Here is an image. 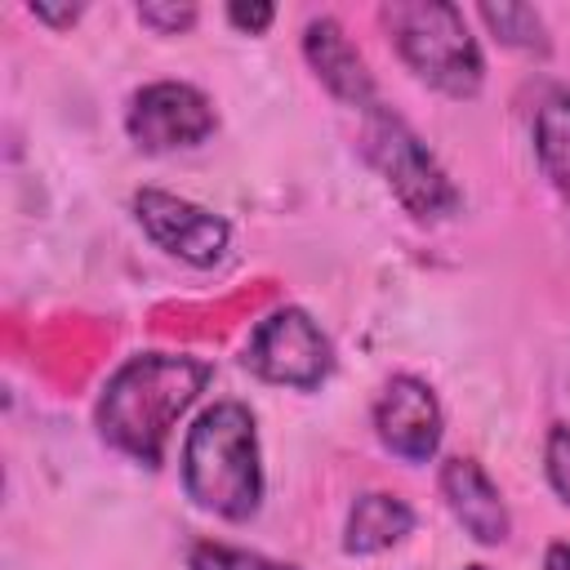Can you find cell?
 <instances>
[{
    "instance_id": "6da1fadb",
    "label": "cell",
    "mask_w": 570,
    "mask_h": 570,
    "mask_svg": "<svg viewBox=\"0 0 570 570\" xmlns=\"http://www.w3.org/2000/svg\"><path fill=\"white\" fill-rule=\"evenodd\" d=\"M214 365L200 356L142 352L125 361L98 396V432L129 459L156 468L174 419L205 392Z\"/></svg>"
},
{
    "instance_id": "7a4b0ae2",
    "label": "cell",
    "mask_w": 570,
    "mask_h": 570,
    "mask_svg": "<svg viewBox=\"0 0 570 570\" xmlns=\"http://www.w3.org/2000/svg\"><path fill=\"white\" fill-rule=\"evenodd\" d=\"M183 485L200 508L227 521H245L258 508L263 499L258 436H254V414L240 401H218L191 423L183 441Z\"/></svg>"
},
{
    "instance_id": "3957f363",
    "label": "cell",
    "mask_w": 570,
    "mask_h": 570,
    "mask_svg": "<svg viewBox=\"0 0 570 570\" xmlns=\"http://www.w3.org/2000/svg\"><path fill=\"white\" fill-rule=\"evenodd\" d=\"M383 22L414 76L450 98H472L481 89V49L450 0H392L383 4Z\"/></svg>"
},
{
    "instance_id": "277c9868",
    "label": "cell",
    "mask_w": 570,
    "mask_h": 570,
    "mask_svg": "<svg viewBox=\"0 0 570 570\" xmlns=\"http://www.w3.org/2000/svg\"><path fill=\"white\" fill-rule=\"evenodd\" d=\"M365 156L370 165L383 174V183L392 187V196L414 214V218H445L459 209V191L445 178V169L436 165V156L423 147V138L387 107H370L365 111Z\"/></svg>"
},
{
    "instance_id": "5b68a950",
    "label": "cell",
    "mask_w": 570,
    "mask_h": 570,
    "mask_svg": "<svg viewBox=\"0 0 570 570\" xmlns=\"http://www.w3.org/2000/svg\"><path fill=\"white\" fill-rule=\"evenodd\" d=\"M245 365L267 383L316 387L330 374V338L303 307H276L254 325Z\"/></svg>"
},
{
    "instance_id": "8992f818",
    "label": "cell",
    "mask_w": 570,
    "mask_h": 570,
    "mask_svg": "<svg viewBox=\"0 0 570 570\" xmlns=\"http://www.w3.org/2000/svg\"><path fill=\"white\" fill-rule=\"evenodd\" d=\"M125 129L142 151H174L214 134V107L196 85L156 80L134 94Z\"/></svg>"
},
{
    "instance_id": "52a82bcc",
    "label": "cell",
    "mask_w": 570,
    "mask_h": 570,
    "mask_svg": "<svg viewBox=\"0 0 570 570\" xmlns=\"http://www.w3.org/2000/svg\"><path fill=\"white\" fill-rule=\"evenodd\" d=\"M134 214L142 223V232L169 249L174 258L191 263V267H214L227 249V223L183 196H169V191H156V187H142L134 196Z\"/></svg>"
},
{
    "instance_id": "ba28073f",
    "label": "cell",
    "mask_w": 570,
    "mask_h": 570,
    "mask_svg": "<svg viewBox=\"0 0 570 570\" xmlns=\"http://www.w3.org/2000/svg\"><path fill=\"white\" fill-rule=\"evenodd\" d=\"M374 428L392 454L410 463H428L441 445V405L423 379L396 374L374 401Z\"/></svg>"
},
{
    "instance_id": "9c48e42d",
    "label": "cell",
    "mask_w": 570,
    "mask_h": 570,
    "mask_svg": "<svg viewBox=\"0 0 570 570\" xmlns=\"http://www.w3.org/2000/svg\"><path fill=\"white\" fill-rule=\"evenodd\" d=\"M303 53L312 62V71L321 76V85L352 102V107H374V76L365 67V58L356 53V45L343 36V27L334 18H312L303 31Z\"/></svg>"
},
{
    "instance_id": "30bf717a",
    "label": "cell",
    "mask_w": 570,
    "mask_h": 570,
    "mask_svg": "<svg viewBox=\"0 0 570 570\" xmlns=\"http://www.w3.org/2000/svg\"><path fill=\"white\" fill-rule=\"evenodd\" d=\"M441 494H445L450 512L459 517V525L476 543H503L508 539V508L476 459H445L441 463Z\"/></svg>"
},
{
    "instance_id": "8fae6325",
    "label": "cell",
    "mask_w": 570,
    "mask_h": 570,
    "mask_svg": "<svg viewBox=\"0 0 570 570\" xmlns=\"http://www.w3.org/2000/svg\"><path fill=\"white\" fill-rule=\"evenodd\" d=\"M410 530H414V512H410V503L396 499V494L374 490V494H361V499L352 503L343 548L356 552V557H365V552H383V548L401 543Z\"/></svg>"
},
{
    "instance_id": "7c38bea8",
    "label": "cell",
    "mask_w": 570,
    "mask_h": 570,
    "mask_svg": "<svg viewBox=\"0 0 570 570\" xmlns=\"http://www.w3.org/2000/svg\"><path fill=\"white\" fill-rule=\"evenodd\" d=\"M534 151L557 191L570 196V89H552L534 111Z\"/></svg>"
},
{
    "instance_id": "4fadbf2b",
    "label": "cell",
    "mask_w": 570,
    "mask_h": 570,
    "mask_svg": "<svg viewBox=\"0 0 570 570\" xmlns=\"http://www.w3.org/2000/svg\"><path fill=\"white\" fill-rule=\"evenodd\" d=\"M481 22L503 40V45H512V49H525V53H548L552 45H548V27H543V18L530 9V4H512V0H503V4H481Z\"/></svg>"
},
{
    "instance_id": "5bb4252c",
    "label": "cell",
    "mask_w": 570,
    "mask_h": 570,
    "mask_svg": "<svg viewBox=\"0 0 570 570\" xmlns=\"http://www.w3.org/2000/svg\"><path fill=\"white\" fill-rule=\"evenodd\" d=\"M191 570H294V566L272 561L263 552L227 548V543H196L191 548Z\"/></svg>"
},
{
    "instance_id": "9a60e30c",
    "label": "cell",
    "mask_w": 570,
    "mask_h": 570,
    "mask_svg": "<svg viewBox=\"0 0 570 570\" xmlns=\"http://www.w3.org/2000/svg\"><path fill=\"white\" fill-rule=\"evenodd\" d=\"M543 463H548V481H552V490L570 503V428H566V423H552Z\"/></svg>"
},
{
    "instance_id": "2e32d148",
    "label": "cell",
    "mask_w": 570,
    "mask_h": 570,
    "mask_svg": "<svg viewBox=\"0 0 570 570\" xmlns=\"http://www.w3.org/2000/svg\"><path fill=\"white\" fill-rule=\"evenodd\" d=\"M138 18H142L147 27L174 36V31H187V27L196 22V9H191V4H138Z\"/></svg>"
},
{
    "instance_id": "e0dca14e",
    "label": "cell",
    "mask_w": 570,
    "mask_h": 570,
    "mask_svg": "<svg viewBox=\"0 0 570 570\" xmlns=\"http://www.w3.org/2000/svg\"><path fill=\"white\" fill-rule=\"evenodd\" d=\"M272 4H227V22L232 27H240V31H267V22H272Z\"/></svg>"
},
{
    "instance_id": "ac0fdd59",
    "label": "cell",
    "mask_w": 570,
    "mask_h": 570,
    "mask_svg": "<svg viewBox=\"0 0 570 570\" xmlns=\"http://www.w3.org/2000/svg\"><path fill=\"white\" fill-rule=\"evenodd\" d=\"M31 13H36V18H45V22H53V27H71V22L80 18V4H76V9H53V4H31Z\"/></svg>"
},
{
    "instance_id": "d6986e66",
    "label": "cell",
    "mask_w": 570,
    "mask_h": 570,
    "mask_svg": "<svg viewBox=\"0 0 570 570\" xmlns=\"http://www.w3.org/2000/svg\"><path fill=\"white\" fill-rule=\"evenodd\" d=\"M543 570H570V543H552L543 552Z\"/></svg>"
},
{
    "instance_id": "ffe728a7",
    "label": "cell",
    "mask_w": 570,
    "mask_h": 570,
    "mask_svg": "<svg viewBox=\"0 0 570 570\" xmlns=\"http://www.w3.org/2000/svg\"><path fill=\"white\" fill-rule=\"evenodd\" d=\"M463 570H490V566H463Z\"/></svg>"
}]
</instances>
